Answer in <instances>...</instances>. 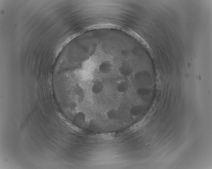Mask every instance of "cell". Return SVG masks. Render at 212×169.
I'll return each mask as SVG.
<instances>
[{
	"label": "cell",
	"instance_id": "obj_1",
	"mask_svg": "<svg viewBox=\"0 0 212 169\" xmlns=\"http://www.w3.org/2000/svg\"><path fill=\"white\" fill-rule=\"evenodd\" d=\"M99 69L101 72L106 74L111 71L112 65L108 61H104L100 64Z\"/></svg>",
	"mask_w": 212,
	"mask_h": 169
},
{
	"label": "cell",
	"instance_id": "obj_2",
	"mask_svg": "<svg viewBox=\"0 0 212 169\" xmlns=\"http://www.w3.org/2000/svg\"><path fill=\"white\" fill-rule=\"evenodd\" d=\"M103 86L102 83L100 81H96L93 83L92 87V90L95 94L100 93L103 91Z\"/></svg>",
	"mask_w": 212,
	"mask_h": 169
},
{
	"label": "cell",
	"instance_id": "obj_3",
	"mask_svg": "<svg viewBox=\"0 0 212 169\" xmlns=\"http://www.w3.org/2000/svg\"><path fill=\"white\" fill-rule=\"evenodd\" d=\"M129 84L128 82L123 81L118 84L117 87V90L120 93H123L128 90Z\"/></svg>",
	"mask_w": 212,
	"mask_h": 169
},
{
	"label": "cell",
	"instance_id": "obj_4",
	"mask_svg": "<svg viewBox=\"0 0 212 169\" xmlns=\"http://www.w3.org/2000/svg\"><path fill=\"white\" fill-rule=\"evenodd\" d=\"M120 72L121 75L127 77L131 75L132 70L130 67L127 66H122L120 68Z\"/></svg>",
	"mask_w": 212,
	"mask_h": 169
},
{
	"label": "cell",
	"instance_id": "obj_5",
	"mask_svg": "<svg viewBox=\"0 0 212 169\" xmlns=\"http://www.w3.org/2000/svg\"><path fill=\"white\" fill-rule=\"evenodd\" d=\"M107 116L110 119H116L118 116V112L115 109H111L107 112Z\"/></svg>",
	"mask_w": 212,
	"mask_h": 169
},
{
	"label": "cell",
	"instance_id": "obj_6",
	"mask_svg": "<svg viewBox=\"0 0 212 169\" xmlns=\"http://www.w3.org/2000/svg\"><path fill=\"white\" fill-rule=\"evenodd\" d=\"M114 136V135L111 134H103L100 135V137L102 139H111Z\"/></svg>",
	"mask_w": 212,
	"mask_h": 169
}]
</instances>
